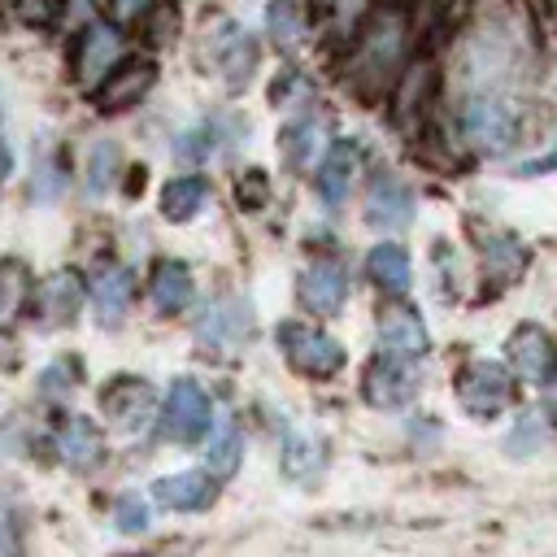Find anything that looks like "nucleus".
<instances>
[{"label":"nucleus","mask_w":557,"mask_h":557,"mask_svg":"<svg viewBox=\"0 0 557 557\" xmlns=\"http://www.w3.org/2000/svg\"><path fill=\"white\" fill-rule=\"evenodd\" d=\"M405 52H409V9L405 4H383L357 30V48H352V65H348L352 91L361 100H379L396 83Z\"/></svg>","instance_id":"nucleus-1"},{"label":"nucleus","mask_w":557,"mask_h":557,"mask_svg":"<svg viewBox=\"0 0 557 557\" xmlns=\"http://www.w3.org/2000/svg\"><path fill=\"white\" fill-rule=\"evenodd\" d=\"M461 131H466V139H470L474 152L500 157L522 135V109L509 96H500V91H474L461 104Z\"/></svg>","instance_id":"nucleus-2"},{"label":"nucleus","mask_w":557,"mask_h":557,"mask_svg":"<svg viewBox=\"0 0 557 557\" xmlns=\"http://www.w3.org/2000/svg\"><path fill=\"white\" fill-rule=\"evenodd\" d=\"M274 339H278L283 357L292 361V370H300L305 379H331L348 361V352L335 335H326L318 326H305V322H283L274 331Z\"/></svg>","instance_id":"nucleus-3"},{"label":"nucleus","mask_w":557,"mask_h":557,"mask_svg":"<svg viewBox=\"0 0 557 557\" xmlns=\"http://www.w3.org/2000/svg\"><path fill=\"white\" fill-rule=\"evenodd\" d=\"M457 400L470 418H496L513 405V374L500 366V361H487V357H474L457 370Z\"/></svg>","instance_id":"nucleus-4"},{"label":"nucleus","mask_w":557,"mask_h":557,"mask_svg":"<svg viewBox=\"0 0 557 557\" xmlns=\"http://www.w3.org/2000/svg\"><path fill=\"white\" fill-rule=\"evenodd\" d=\"M165 435L178 444H191L200 435H209L213 426V405L205 396V387L196 379H174L170 396H165V418H161Z\"/></svg>","instance_id":"nucleus-5"},{"label":"nucleus","mask_w":557,"mask_h":557,"mask_svg":"<svg viewBox=\"0 0 557 557\" xmlns=\"http://www.w3.org/2000/svg\"><path fill=\"white\" fill-rule=\"evenodd\" d=\"M509 361L518 370L522 383H535V387H548V379L557 374V339L540 326V322H522L513 326L509 335Z\"/></svg>","instance_id":"nucleus-6"},{"label":"nucleus","mask_w":557,"mask_h":557,"mask_svg":"<svg viewBox=\"0 0 557 557\" xmlns=\"http://www.w3.org/2000/svg\"><path fill=\"white\" fill-rule=\"evenodd\" d=\"M413 209H418L413 187H409L400 174L379 170V174L370 178V191H366V222H370V226H379V231H400V226L413 222Z\"/></svg>","instance_id":"nucleus-7"},{"label":"nucleus","mask_w":557,"mask_h":557,"mask_svg":"<svg viewBox=\"0 0 557 557\" xmlns=\"http://www.w3.org/2000/svg\"><path fill=\"white\" fill-rule=\"evenodd\" d=\"M209 61L222 70L226 87H244L257 70V39L239 26V22H218L213 35H209Z\"/></svg>","instance_id":"nucleus-8"},{"label":"nucleus","mask_w":557,"mask_h":557,"mask_svg":"<svg viewBox=\"0 0 557 557\" xmlns=\"http://www.w3.org/2000/svg\"><path fill=\"white\" fill-rule=\"evenodd\" d=\"M418 387H422V379H418L413 361L379 352L370 361V370H366V400L374 409H400V405H409L418 396Z\"/></svg>","instance_id":"nucleus-9"},{"label":"nucleus","mask_w":557,"mask_h":557,"mask_svg":"<svg viewBox=\"0 0 557 557\" xmlns=\"http://www.w3.org/2000/svg\"><path fill=\"white\" fill-rule=\"evenodd\" d=\"M122 61V30L109 22H91L74 44V70L83 87H100L104 74Z\"/></svg>","instance_id":"nucleus-10"},{"label":"nucleus","mask_w":557,"mask_h":557,"mask_svg":"<svg viewBox=\"0 0 557 557\" xmlns=\"http://www.w3.org/2000/svg\"><path fill=\"white\" fill-rule=\"evenodd\" d=\"M252 331V313L239 296H222L213 305H205V313L196 318V339L205 348H231L239 339H248Z\"/></svg>","instance_id":"nucleus-11"},{"label":"nucleus","mask_w":557,"mask_h":557,"mask_svg":"<svg viewBox=\"0 0 557 557\" xmlns=\"http://www.w3.org/2000/svg\"><path fill=\"white\" fill-rule=\"evenodd\" d=\"M357 165H361V152H357L352 139H339V144L326 148V157L318 161V174H313V187H318V196H322L326 209H344L348 205Z\"/></svg>","instance_id":"nucleus-12"},{"label":"nucleus","mask_w":557,"mask_h":557,"mask_svg":"<svg viewBox=\"0 0 557 557\" xmlns=\"http://www.w3.org/2000/svg\"><path fill=\"white\" fill-rule=\"evenodd\" d=\"M300 305L309 313H339L344 300H348V270L335 261V257H322L313 261L305 274H300Z\"/></svg>","instance_id":"nucleus-13"},{"label":"nucleus","mask_w":557,"mask_h":557,"mask_svg":"<svg viewBox=\"0 0 557 557\" xmlns=\"http://www.w3.org/2000/svg\"><path fill=\"white\" fill-rule=\"evenodd\" d=\"M426 348H431V335L413 309H387L379 318V352L400 357V361H418V357H426Z\"/></svg>","instance_id":"nucleus-14"},{"label":"nucleus","mask_w":557,"mask_h":557,"mask_svg":"<svg viewBox=\"0 0 557 557\" xmlns=\"http://www.w3.org/2000/svg\"><path fill=\"white\" fill-rule=\"evenodd\" d=\"M157 78V65L152 61H117L104 83L96 87V109H126V104H139V96L152 87Z\"/></svg>","instance_id":"nucleus-15"},{"label":"nucleus","mask_w":557,"mask_h":557,"mask_svg":"<svg viewBox=\"0 0 557 557\" xmlns=\"http://www.w3.org/2000/svg\"><path fill=\"white\" fill-rule=\"evenodd\" d=\"M278 148L292 170H313V161L326 157V117L322 113H300L278 131Z\"/></svg>","instance_id":"nucleus-16"},{"label":"nucleus","mask_w":557,"mask_h":557,"mask_svg":"<svg viewBox=\"0 0 557 557\" xmlns=\"http://www.w3.org/2000/svg\"><path fill=\"white\" fill-rule=\"evenodd\" d=\"M100 409L109 422H117L122 431H135L152 418V392L144 379H113L104 392H100Z\"/></svg>","instance_id":"nucleus-17"},{"label":"nucleus","mask_w":557,"mask_h":557,"mask_svg":"<svg viewBox=\"0 0 557 557\" xmlns=\"http://www.w3.org/2000/svg\"><path fill=\"white\" fill-rule=\"evenodd\" d=\"M218 487L205 470H178V474H165L152 483V500L161 509H174V513H191V509H205L213 505Z\"/></svg>","instance_id":"nucleus-18"},{"label":"nucleus","mask_w":557,"mask_h":557,"mask_svg":"<svg viewBox=\"0 0 557 557\" xmlns=\"http://www.w3.org/2000/svg\"><path fill=\"white\" fill-rule=\"evenodd\" d=\"M366 274L374 278L379 292H387V296H405L409 283H413V261H409V252H405L400 244L383 239V244L370 248V257H366Z\"/></svg>","instance_id":"nucleus-19"},{"label":"nucleus","mask_w":557,"mask_h":557,"mask_svg":"<svg viewBox=\"0 0 557 557\" xmlns=\"http://www.w3.org/2000/svg\"><path fill=\"white\" fill-rule=\"evenodd\" d=\"M91 296H96V309H100V322H117L135 296V274L117 261H100L96 265V278H91Z\"/></svg>","instance_id":"nucleus-20"},{"label":"nucleus","mask_w":557,"mask_h":557,"mask_svg":"<svg viewBox=\"0 0 557 557\" xmlns=\"http://www.w3.org/2000/svg\"><path fill=\"white\" fill-rule=\"evenodd\" d=\"M148 292H152V305L161 313H183L191 305V270H187V261H157L152 278H148Z\"/></svg>","instance_id":"nucleus-21"},{"label":"nucleus","mask_w":557,"mask_h":557,"mask_svg":"<svg viewBox=\"0 0 557 557\" xmlns=\"http://www.w3.org/2000/svg\"><path fill=\"white\" fill-rule=\"evenodd\" d=\"M61 457L70 470H91L104 457V435L91 418H70L61 426Z\"/></svg>","instance_id":"nucleus-22"},{"label":"nucleus","mask_w":557,"mask_h":557,"mask_svg":"<svg viewBox=\"0 0 557 557\" xmlns=\"http://www.w3.org/2000/svg\"><path fill=\"white\" fill-rule=\"evenodd\" d=\"M239 457H244V431H239L231 418H218V422L209 426V444H205V466H209V474H218V479L235 474Z\"/></svg>","instance_id":"nucleus-23"},{"label":"nucleus","mask_w":557,"mask_h":557,"mask_svg":"<svg viewBox=\"0 0 557 557\" xmlns=\"http://www.w3.org/2000/svg\"><path fill=\"white\" fill-rule=\"evenodd\" d=\"M205 196H209V178H205V174L170 178V183H165V191H161V213H165L170 222H187V218H196V213H200Z\"/></svg>","instance_id":"nucleus-24"},{"label":"nucleus","mask_w":557,"mask_h":557,"mask_svg":"<svg viewBox=\"0 0 557 557\" xmlns=\"http://www.w3.org/2000/svg\"><path fill=\"white\" fill-rule=\"evenodd\" d=\"M78 296H83L78 292V274H52V278L39 283L35 305H39V313H48V322H65V318H74Z\"/></svg>","instance_id":"nucleus-25"},{"label":"nucleus","mask_w":557,"mask_h":557,"mask_svg":"<svg viewBox=\"0 0 557 557\" xmlns=\"http://www.w3.org/2000/svg\"><path fill=\"white\" fill-rule=\"evenodd\" d=\"M483 265L492 270V278H500V283H513V278L527 270V248H522L513 235H496V239H483Z\"/></svg>","instance_id":"nucleus-26"},{"label":"nucleus","mask_w":557,"mask_h":557,"mask_svg":"<svg viewBox=\"0 0 557 557\" xmlns=\"http://www.w3.org/2000/svg\"><path fill=\"white\" fill-rule=\"evenodd\" d=\"M265 26H270L274 44H283V48L300 44V35H305V9H300V0H270Z\"/></svg>","instance_id":"nucleus-27"},{"label":"nucleus","mask_w":557,"mask_h":557,"mask_svg":"<svg viewBox=\"0 0 557 557\" xmlns=\"http://www.w3.org/2000/svg\"><path fill=\"white\" fill-rule=\"evenodd\" d=\"M26 270L17 261H0V322H9L26 300Z\"/></svg>","instance_id":"nucleus-28"},{"label":"nucleus","mask_w":557,"mask_h":557,"mask_svg":"<svg viewBox=\"0 0 557 557\" xmlns=\"http://www.w3.org/2000/svg\"><path fill=\"white\" fill-rule=\"evenodd\" d=\"M113 170H117V144L100 139V144L91 148V157H87V191L100 196V191L113 183Z\"/></svg>","instance_id":"nucleus-29"},{"label":"nucleus","mask_w":557,"mask_h":557,"mask_svg":"<svg viewBox=\"0 0 557 557\" xmlns=\"http://www.w3.org/2000/svg\"><path fill=\"white\" fill-rule=\"evenodd\" d=\"M318 466H322L318 444H313V440H300V435H287V444H283V470H287L292 479H309Z\"/></svg>","instance_id":"nucleus-30"},{"label":"nucleus","mask_w":557,"mask_h":557,"mask_svg":"<svg viewBox=\"0 0 557 557\" xmlns=\"http://www.w3.org/2000/svg\"><path fill=\"white\" fill-rule=\"evenodd\" d=\"M235 196H239V205H244L248 213H257V209L265 205V196H270V178H265V170H248V174L235 183Z\"/></svg>","instance_id":"nucleus-31"},{"label":"nucleus","mask_w":557,"mask_h":557,"mask_svg":"<svg viewBox=\"0 0 557 557\" xmlns=\"http://www.w3.org/2000/svg\"><path fill=\"white\" fill-rule=\"evenodd\" d=\"M113 518H117V531H144V527H148V505H144L135 492H131V496H117Z\"/></svg>","instance_id":"nucleus-32"},{"label":"nucleus","mask_w":557,"mask_h":557,"mask_svg":"<svg viewBox=\"0 0 557 557\" xmlns=\"http://www.w3.org/2000/svg\"><path fill=\"white\" fill-rule=\"evenodd\" d=\"M213 148V135H209V126H200V131H187L183 139H178V152L183 157H205Z\"/></svg>","instance_id":"nucleus-33"},{"label":"nucleus","mask_w":557,"mask_h":557,"mask_svg":"<svg viewBox=\"0 0 557 557\" xmlns=\"http://www.w3.org/2000/svg\"><path fill=\"white\" fill-rule=\"evenodd\" d=\"M152 9V0H113V13L122 17V22H135V17H144Z\"/></svg>","instance_id":"nucleus-34"},{"label":"nucleus","mask_w":557,"mask_h":557,"mask_svg":"<svg viewBox=\"0 0 557 557\" xmlns=\"http://www.w3.org/2000/svg\"><path fill=\"white\" fill-rule=\"evenodd\" d=\"M544 170H557V152H544V157L518 165V174H527V178H535V174H544Z\"/></svg>","instance_id":"nucleus-35"},{"label":"nucleus","mask_w":557,"mask_h":557,"mask_svg":"<svg viewBox=\"0 0 557 557\" xmlns=\"http://www.w3.org/2000/svg\"><path fill=\"white\" fill-rule=\"evenodd\" d=\"M4 165H9V157H4V113H0V174H4Z\"/></svg>","instance_id":"nucleus-36"},{"label":"nucleus","mask_w":557,"mask_h":557,"mask_svg":"<svg viewBox=\"0 0 557 557\" xmlns=\"http://www.w3.org/2000/svg\"><path fill=\"white\" fill-rule=\"evenodd\" d=\"M548 387H553V396H548V409H553V422H557V374L548 379Z\"/></svg>","instance_id":"nucleus-37"},{"label":"nucleus","mask_w":557,"mask_h":557,"mask_svg":"<svg viewBox=\"0 0 557 557\" xmlns=\"http://www.w3.org/2000/svg\"><path fill=\"white\" fill-rule=\"evenodd\" d=\"M326 9H348V4H357V0H322Z\"/></svg>","instance_id":"nucleus-38"}]
</instances>
